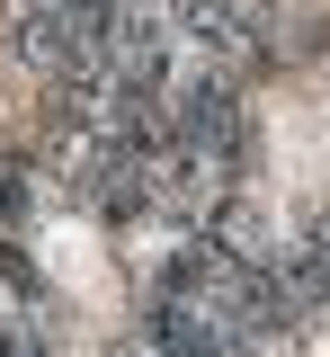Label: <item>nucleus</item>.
I'll list each match as a JSON object with an SVG mask.
<instances>
[{
	"label": "nucleus",
	"instance_id": "f03ea898",
	"mask_svg": "<svg viewBox=\"0 0 330 357\" xmlns=\"http://www.w3.org/2000/svg\"><path fill=\"white\" fill-rule=\"evenodd\" d=\"M143 340H152L161 357H233V349H223V340H214V331H205L188 304H170V295L143 312Z\"/></svg>",
	"mask_w": 330,
	"mask_h": 357
},
{
	"label": "nucleus",
	"instance_id": "7ed1b4c3",
	"mask_svg": "<svg viewBox=\"0 0 330 357\" xmlns=\"http://www.w3.org/2000/svg\"><path fill=\"white\" fill-rule=\"evenodd\" d=\"M0 357H45V340H36V321H0Z\"/></svg>",
	"mask_w": 330,
	"mask_h": 357
},
{
	"label": "nucleus",
	"instance_id": "20e7f679",
	"mask_svg": "<svg viewBox=\"0 0 330 357\" xmlns=\"http://www.w3.org/2000/svg\"><path fill=\"white\" fill-rule=\"evenodd\" d=\"M304 232H313V241H322V250H330V206H322V215H313V223H304Z\"/></svg>",
	"mask_w": 330,
	"mask_h": 357
},
{
	"label": "nucleus",
	"instance_id": "f257e3e1",
	"mask_svg": "<svg viewBox=\"0 0 330 357\" xmlns=\"http://www.w3.org/2000/svg\"><path fill=\"white\" fill-rule=\"evenodd\" d=\"M268 268H277V286H285V304H294V312H322V304H330V250L313 241V232L277 241Z\"/></svg>",
	"mask_w": 330,
	"mask_h": 357
}]
</instances>
